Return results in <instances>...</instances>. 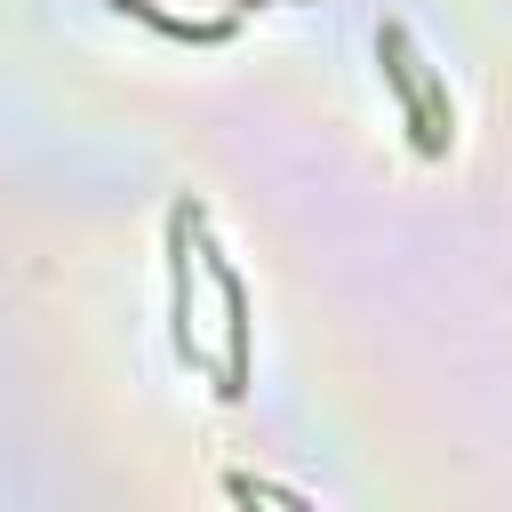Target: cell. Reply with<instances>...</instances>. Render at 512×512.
Returning <instances> with one entry per match:
<instances>
[{
	"instance_id": "1",
	"label": "cell",
	"mask_w": 512,
	"mask_h": 512,
	"mask_svg": "<svg viewBox=\"0 0 512 512\" xmlns=\"http://www.w3.org/2000/svg\"><path fill=\"white\" fill-rule=\"evenodd\" d=\"M376 64H384V80H392V96H400V120H408L416 152L440 160V152H448V96L432 88V72H424L408 24H384V32H376Z\"/></svg>"
},
{
	"instance_id": "2",
	"label": "cell",
	"mask_w": 512,
	"mask_h": 512,
	"mask_svg": "<svg viewBox=\"0 0 512 512\" xmlns=\"http://www.w3.org/2000/svg\"><path fill=\"white\" fill-rule=\"evenodd\" d=\"M224 496H240V504H288V512H304V488H272V480H248V472H232V480H224Z\"/></svg>"
}]
</instances>
